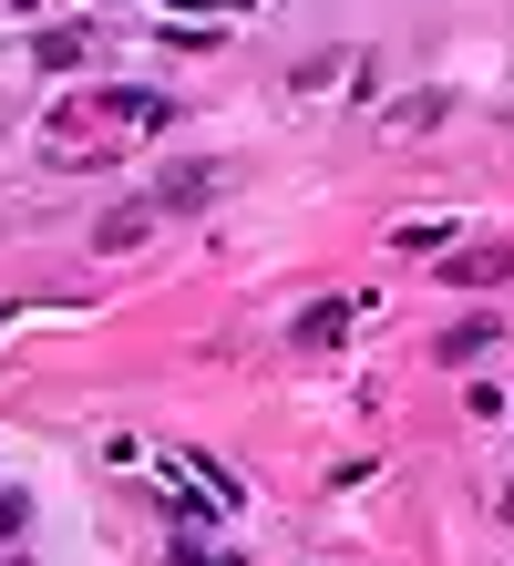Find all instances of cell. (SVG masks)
<instances>
[{"mask_svg": "<svg viewBox=\"0 0 514 566\" xmlns=\"http://www.w3.org/2000/svg\"><path fill=\"white\" fill-rule=\"evenodd\" d=\"M206 196H227V165H165L155 176V207H206Z\"/></svg>", "mask_w": 514, "mask_h": 566, "instance_id": "6da1fadb", "label": "cell"}, {"mask_svg": "<svg viewBox=\"0 0 514 566\" xmlns=\"http://www.w3.org/2000/svg\"><path fill=\"white\" fill-rule=\"evenodd\" d=\"M93 114H114V124H165L176 104H165V93H145V83H103V93H93Z\"/></svg>", "mask_w": 514, "mask_h": 566, "instance_id": "7a4b0ae2", "label": "cell"}, {"mask_svg": "<svg viewBox=\"0 0 514 566\" xmlns=\"http://www.w3.org/2000/svg\"><path fill=\"white\" fill-rule=\"evenodd\" d=\"M360 319V289L350 298H319V310H298V350H319V340H339V329Z\"/></svg>", "mask_w": 514, "mask_h": 566, "instance_id": "3957f363", "label": "cell"}, {"mask_svg": "<svg viewBox=\"0 0 514 566\" xmlns=\"http://www.w3.org/2000/svg\"><path fill=\"white\" fill-rule=\"evenodd\" d=\"M442 114H453V93H401V104H391L381 124H391V135H432Z\"/></svg>", "mask_w": 514, "mask_h": 566, "instance_id": "277c9868", "label": "cell"}, {"mask_svg": "<svg viewBox=\"0 0 514 566\" xmlns=\"http://www.w3.org/2000/svg\"><path fill=\"white\" fill-rule=\"evenodd\" d=\"M83 42H93V31H73V21H62V31H42L31 52H42V73H83Z\"/></svg>", "mask_w": 514, "mask_h": 566, "instance_id": "5b68a950", "label": "cell"}, {"mask_svg": "<svg viewBox=\"0 0 514 566\" xmlns=\"http://www.w3.org/2000/svg\"><path fill=\"white\" fill-rule=\"evenodd\" d=\"M514 269V248H463L453 258V289H484V279H504Z\"/></svg>", "mask_w": 514, "mask_h": 566, "instance_id": "8992f818", "label": "cell"}, {"mask_svg": "<svg viewBox=\"0 0 514 566\" xmlns=\"http://www.w3.org/2000/svg\"><path fill=\"white\" fill-rule=\"evenodd\" d=\"M494 350V319H453L442 329V360H484Z\"/></svg>", "mask_w": 514, "mask_h": 566, "instance_id": "52a82bcc", "label": "cell"}, {"mask_svg": "<svg viewBox=\"0 0 514 566\" xmlns=\"http://www.w3.org/2000/svg\"><path fill=\"white\" fill-rule=\"evenodd\" d=\"M145 217H155V207H124V217H103L93 238H103V248H134V238H145Z\"/></svg>", "mask_w": 514, "mask_h": 566, "instance_id": "ba28073f", "label": "cell"}, {"mask_svg": "<svg viewBox=\"0 0 514 566\" xmlns=\"http://www.w3.org/2000/svg\"><path fill=\"white\" fill-rule=\"evenodd\" d=\"M21 525H31V505H21V494H0V546H11Z\"/></svg>", "mask_w": 514, "mask_h": 566, "instance_id": "9c48e42d", "label": "cell"}, {"mask_svg": "<svg viewBox=\"0 0 514 566\" xmlns=\"http://www.w3.org/2000/svg\"><path fill=\"white\" fill-rule=\"evenodd\" d=\"M11 566H31V556H11Z\"/></svg>", "mask_w": 514, "mask_h": 566, "instance_id": "30bf717a", "label": "cell"}]
</instances>
